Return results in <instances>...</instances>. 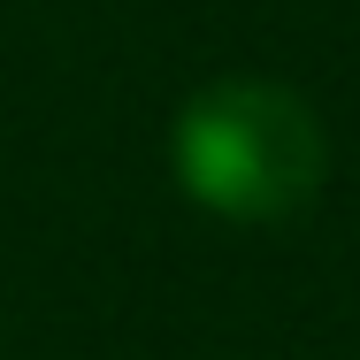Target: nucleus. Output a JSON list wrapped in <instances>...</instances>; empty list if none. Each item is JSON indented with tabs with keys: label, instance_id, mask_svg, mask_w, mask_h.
<instances>
[{
	"label": "nucleus",
	"instance_id": "nucleus-1",
	"mask_svg": "<svg viewBox=\"0 0 360 360\" xmlns=\"http://www.w3.org/2000/svg\"><path fill=\"white\" fill-rule=\"evenodd\" d=\"M169 161L200 207L230 222H284L322 192L330 139L291 84L230 77V84H207L184 100Z\"/></svg>",
	"mask_w": 360,
	"mask_h": 360
}]
</instances>
